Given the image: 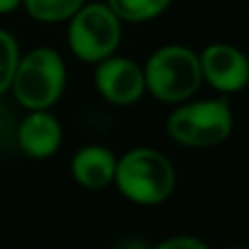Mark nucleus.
I'll use <instances>...</instances> for the list:
<instances>
[{"label":"nucleus","mask_w":249,"mask_h":249,"mask_svg":"<svg viewBox=\"0 0 249 249\" xmlns=\"http://www.w3.org/2000/svg\"><path fill=\"white\" fill-rule=\"evenodd\" d=\"M20 61V48L11 33L0 29V96L11 90V81Z\"/></svg>","instance_id":"nucleus-12"},{"label":"nucleus","mask_w":249,"mask_h":249,"mask_svg":"<svg viewBox=\"0 0 249 249\" xmlns=\"http://www.w3.org/2000/svg\"><path fill=\"white\" fill-rule=\"evenodd\" d=\"M66 88V64L53 48H33L20 55L11 92L24 109H48Z\"/></svg>","instance_id":"nucleus-3"},{"label":"nucleus","mask_w":249,"mask_h":249,"mask_svg":"<svg viewBox=\"0 0 249 249\" xmlns=\"http://www.w3.org/2000/svg\"><path fill=\"white\" fill-rule=\"evenodd\" d=\"M18 146L22 153L35 160L51 158L61 146V124L46 109H31L29 116L18 124Z\"/></svg>","instance_id":"nucleus-8"},{"label":"nucleus","mask_w":249,"mask_h":249,"mask_svg":"<svg viewBox=\"0 0 249 249\" xmlns=\"http://www.w3.org/2000/svg\"><path fill=\"white\" fill-rule=\"evenodd\" d=\"M234 129V116L225 99L184 103L171 112L166 131L177 144L188 149H212L223 144Z\"/></svg>","instance_id":"nucleus-4"},{"label":"nucleus","mask_w":249,"mask_h":249,"mask_svg":"<svg viewBox=\"0 0 249 249\" xmlns=\"http://www.w3.org/2000/svg\"><path fill=\"white\" fill-rule=\"evenodd\" d=\"M162 249H179V247H188V249H203L206 247V243L199 241V238H193V236H175V238H168V241H164Z\"/></svg>","instance_id":"nucleus-13"},{"label":"nucleus","mask_w":249,"mask_h":249,"mask_svg":"<svg viewBox=\"0 0 249 249\" xmlns=\"http://www.w3.org/2000/svg\"><path fill=\"white\" fill-rule=\"evenodd\" d=\"M121 18L107 2L83 4L68 26V46L77 59L86 64H99L114 55L121 44Z\"/></svg>","instance_id":"nucleus-5"},{"label":"nucleus","mask_w":249,"mask_h":249,"mask_svg":"<svg viewBox=\"0 0 249 249\" xmlns=\"http://www.w3.org/2000/svg\"><path fill=\"white\" fill-rule=\"evenodd\" d=\"M146 92L164 103H184L203 83L201 61L188 46L171 44L149 57L144 66Z\"/></svg>","instance_id":"nucleus-2"},{"label":"nucleus","mask_w":249,"mask_h":249,"mask_svg":"<svg viewBox=\"0 0 249 249\" xmlns=\"http://www.w3.org/2000/svg\"><path fill=\"white\" fill-rule=\"evenodd\" d=\"M203 81L214 90L232 94L249 83V59L232 44H210L199 55Z\"/></svg>","instance_id":"nucleus-7"},{"label":"nucleus","mask_w":249,"mask_h":249,"mask_svg":"<svg viewBox=\"0 0 249 249\" xmlns=\"http://www.w3.org/2000/svg\"><path fill=\"white\" fill-rule=\"evenodd\" d=\"M123 22H149L164 13L171 0H107Z\"/></svg>","instance_id":"nucleus-11"},{"label":"nucleus","mask_w":249,"mask_h":249,"mask_svg":"<svg viewBox=\"0 0 249 249\" xmlns=\"http://www.w3.org/2000/svg\"><path fill=\"white\" fill-rule=\"evenodd\" d=\"M94 86L99 94L112 105H131L146 92L144 68L127 57L109 55L96 64Z\"/></svg>","instance_id":"nucleus-6"},{"label":"nucleus","mask_w":249,"mask_h":249,"mask_svg":"<svg viewBox=\"0 0 249 249\" xmlns=\"http://www.w3.org/2000/svg\"><path fill=\"white\" fill-rule=\"evenodd\" d=\"M83 4L86 0H22V7L26 9V13L44 24L70 20Z\"/></svg>","instance_id":"nucleus-10"},{"label":"nucleus","mask_w":249,"mask_h":249,"mask_svg":"<svg viewBox=\"0 0 249 249\" xmlns=\"http://www.w3.org/2000/svg\"><path fill=\"white\" fill-rule=\"evenodd\" d=\"M116 155L99 144H88L74 153L70 162V171L79 186L90 190H101L114 184L116 175Z\"/></svg>","instance_id":"nucleus-9"},{"label":"nucleus","mask_w":249,"mask_h":249,"mask_svg":"<svg viewBox=\"0 0 249 249\" xmlns=\"http://www.w3.org/2000/svg\"><path fill=\"white\" fill-rule=\"evenodd\" d=\"M114 184L124 199L138 206L164 203L175 190V168L155 149H131L116 162Z\"/></svg>","instance_id":"nucleus-1"},{"label":"nucleus","mask_w":249,"mask_h":249,"mask_svg":"<svg viewBox=\"0 0 249 249\" xmlns=\"http://www.w3.org/2000/svg\"><path fill=\"white\" fill-rule=\"evenodd\" d=\"M18 7H22V0H0V16L16 11Z\"/></svg>","instance_id":"nucleus-14"}]
</instances>
